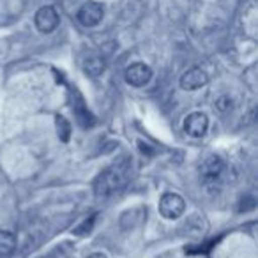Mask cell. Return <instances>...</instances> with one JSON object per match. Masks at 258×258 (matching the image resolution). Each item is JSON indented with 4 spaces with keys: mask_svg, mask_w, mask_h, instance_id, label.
Segmentation results:
<instances>
[{
    "mask_svg": "<svg viewBox=\"0 0 258 258\" xmlns=\"http://www.w3.org/2000/svg\"><path fill=\"white\" fill-rule=\"evenodd\" d=\"M151 78H152V69L147 64H142V62L131 64L125 69V82L133 87L147 85L151 82Z\"/></svg>",
    "mask_w": 258,
    "mask_h": 258,
    "instance_id": "8992f818",
    "label": "cell"
},
{
    "mask_svg": "<svg viewBox=\"0 0 258 258\" xmlns=\"http://www.w3.org/2000/svg\"><path fill=\"white\" fill-rule=\"evenodd\" d=\"M209 82V76L205 71L198 68H193L189 71H186L182 76H180V87L184 90H197V89H202L204 85H207Z\"/></svg>",
    "mask_w": 258,
    "mask_h": 258,
    "instance_id": "ba28073f",
    "label": "cell"
},
{
    "mask_svg": "<svg viewBox=\"0 0 258 258\" xmlns=\"http://www.w3.org/2000/svg\"><path fill=\"white\" fill-rule=\"evenodd\" d=\"M104 60L101 57H89L85 62H83V69H85V73L89 76H92V78H96V76H99V75H103L104 73Z\"/></svg>",
    "mask_w": 258,
    "mask_h": 258,
    "instance_id": "7c38bea8",
    "label": "cell"
},
{
    "mask_svg": "<svg viewBox=\"0 0 258 258\" xmlns=\"http://www.w3.org/2000/svg\"><path fill=\"white\" fill-rule=\"evenodd\" d=\"M186 202L180 195L177 193H166L159 200V214L165 219H177L184 214Z\"/></svg>",
    "mask_w": 258,
    "mask_h": 258,
    "instance_id": "7a4b0ae2",
    "label": "cell"
},
{
    "mask_svg": "<svg viewBox=\"0 0 258 258\" xmlns=\"http://www.w3.org/2000/svg\"><path fill=\"white\" fill-rule=\"evenodd\" d=\"M94 223H96V216H90V218H87L85 221H83L82 225L75 230V233H78V235H87V233L92 232Z\"/></svg>",
    "mask_w": 258,
    "mask_h": 258,
    "instance_id": "9a60e30c",
    "label": "cell"
},
{
    "mask_svg": "<svg viewBox=\"0 0 258 258\" xmlns=\"http://www.w3.org/2000/svg\"><path fill=\"white\" fill-rule=\"evenodd\" d=\"M73 111H75L76 120H78V124L82 125V127L87 129L94 124L92 115H90L89 108L85 106V101H83V97L80 96L78 92H75V97H73Z\"/></svg>",
    "mask_w": 258,
    "mask_h": 258,
    "instance_id": "9c48e42d",
    "label": "cell"
},
{
    "mask_svg": "<svg viewBox=\"0 0 258 258\" xmlns=\"http://www.w3.org/2000/svg\"><path fill=\"white\" fill-rule=\"evenodd\" d=\"M89 258H108L106 254H103V253H94V254H90Z\"/></svg>",
    "mask_w": 258,
    "mask_h": 258,
    "instance_id": "e0dca14e",
    "label": "cell"
},
{
    "mask_svg": "<svg viewBox=\"0 0 258 258\" xmlns=\"http://www.w3.org/2000/svg\"><path fill=\"white\" fill-rule=\"evenodd\" d=\"M182 230H186V235H189V237H200V235H204V232H205V221H204V218H202V216H198V214L189 216V218H187V221L184 223Z\"/></svg>",
    "mask_w": 258,
    "mask_h": 258,
    "instance_id": "30bf717a",
    "label": "cell"
},
{
    "mask_svg": "<svg viewBox=\"0 0 258 258\" xmlns=\"http://www.w3.org/2000/svg\"><path fill=\"white\" fill-rule=\"evenodd\" d=\"M225 173V161L219 156L211 154L202 161L200 166V175L205 184H216Z\"/></svg>",
    "mask_w": 258,
    "mask_h": 258,
    "instance_id": "3957f363",
    "label": "cell"
},
{
    "mask_svg": "<svg viewBox=\"0 0 258 258\" xmlns=\"http://www.w3.org/2000/svg\"><path fill=\"white\" fill-rule=\"evenodd\" d=\"M34 22H36V27H37V30H39V32L50 34L58 27L60 18H58V13L55 11V8L46 6V8H41L39 11L36 13V18H34Z\"/></svg>",
    "mask_w": 258,
    "mask_h": 258,
    "instance_id": "5b68a950",
    "label": "cell"
},
{
    "mask_svg": "<svg viewBox=\"0 0 258 258\" xmlns=\"http://www.w3.org/2000/svg\"><path fill=\"white\" fill-rule=\"evenodd\" d=\"M216 108H218L221 113H225V111H228V110H232V106H233V99L230 96H219L218 99H216Z\"/></svg>",
    "mask_w": 258,
    "mask_h": 258,
    "instance_id": "5bb4252c",
    "label": "cell"
},
{
    "mask_svg": "<svg viewBox=\"0 0 258 258\" xmlns=\"http://www.w3.org/2000/svg\"><path fill=\"white\" fill-rule=\"evenodd\" d=\"M16 249V237L15 233L8 230H0V256H9Z\"/></svg>",
    "mask_w": 258,
    "mask_h": 258,
    "instance_id": "8fae6325",
    "label": "cell"
},
{
    "mask_svg": "<svg viewBox=\"0 0 258 258\" xmlns=\"http://www.w3.org/2000/svg\"><path fill=\"white\" fill-rule=\"evenodd\" d=\"M254 205H256V200H254L253 197H244L242 200H240L239 211L240 212H249L254 209Z\"/></svg>",
    "mask_w": 258,
    "mask_h": 258,
    "instance_id": "2e32d148",
    "label": "cell"
},
{
    "mask_svg": "<svg viewBox=\"0 0 258 258\" xmlns=\"http://www.w3.org/2000/svg\"><path fill=\"white\" fill-rule=\"evenodd\" d=\"M104 16V8L103 4L96 2V0H89L82 8L78 9V22L83 27H96L101 23Z\"/></svg>",
    "mask_w": 258,
    "mask_h": 258,
    "instance_id": "277c9868",
    "label": "cell"
},
{
    "mask_svg": "<svg viewBox=\"0 0 258 258\" xmlns=\"http://www.w3.org/2000/svg\"><path fill=\"white\" fill-rule=\"evenodd\" d=\"M55 125H57V135L60 138V142H69L71 138V124L68 122V118L62 117V115H57L55 117Z\"/></svg>",
    "mask_w": 258,
    "mask_h": 258,
    "instance_id": "4fadbf2b",
    "label": "cell"
},
{
    "mask_svg": "<svg viewBox=\"0 0 258 258\" xmlns=\"http://www.w3.org/2000/svg\"><path fill=\"white\" fill-rule=\"evenodd\" d=\"M207 129H209V118L202 111H195V113L187 115L186 120H184V131L193 138L204 137L207 133Z\"/></svg>",
    "mask_w": 258,
    "mask_h": 258,
    "instance_id": "52a82bcc",
    "label": "cell"
},
{
    "mask_svg": "<svg viewBox=\"0 0 258 258\" xmlns=\"http://www.w3.org/2000/svg\"><path fill=\"white\" fill-rule=\"evenodd\" d=\"M131 159L122 158L118 161H115L113 165H110L106 170L97 175L96 182H94V193L97 198H108L113 193L120 191L125 184L131 179Z\"/></svg>",
    "mask_w": 258,
    "mask_h": 258,
    "instance_id": "6da1fadb",
    "label": "cell"
}]
</instances>
